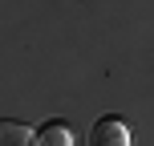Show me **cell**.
Here are the masks:
<instances>
[{
  "instance_id": "1",
  "label": "cell",
  "mask_w": 154,
  "mask_h": 146,
  "mask_svg": "<svg viewBox=\"0 0 154 146\" xmlns=\"http://www.w3.org/2000/svg\"><path fill=\"white\" fill-rule=\"evenodd\" d=\"M89 146H130V126L122 118H97L89 130Z\"/></svg>"
},
{
  "instance_id": "3",
  "label": "cell",
  "mask_w": 154,
  "mask_h": 146,
  "mask_svg": "<svg viewBox=\"0 0 154 146\" xmlns=\"http://www.w3.org/2000/svg\"><path fill=\"white\" fill-rule=\"evenodd\" d=\"M0 146H37V130L24 122H0Z\"/></svg>"
},
{
  "instance_id": "2",
  "label": "cell",
  "mask_w": 154,
  "mask_h": 146,
  "mask_svg": "<svg viewBox=\"0 0 154 146\" xmlns=\"http://www.w3.org/2000/svg\"><path fill=\"white\" fill-rule=\"evenodd\" d=\"M37 146H73V126L49 118V122L37 130Z\"/></svg>"
}]
</instances>
